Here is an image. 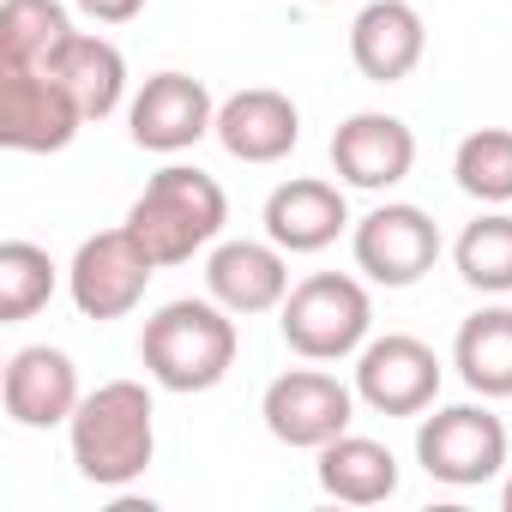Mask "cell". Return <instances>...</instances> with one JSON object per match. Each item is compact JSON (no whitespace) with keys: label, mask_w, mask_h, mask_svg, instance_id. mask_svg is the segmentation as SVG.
Segmentation results:
<instances>
[{"label":"cell","mask_w":512,"mask_h":512,"mask_svg":"<svg viewBox=\"0 0 512 512\" xmlns=\"http://www.w3.org/2000/svg\"><path fill=\"white\" fill-rule=\"evenodd\" d=\"M67 446L85 482L97 488H127L151 470L157 458V404L139 380H103L97 392L79 398L67 422Z\"/></svg>","instance_id":"obj_1"},{"label":"cell","mask_w":512,"mask_h":512,"mask_svg":"<svg viewBox=\"0 0 512 512\" xmlns=\"http://www.w3.org/2000/svg\"><path fill=\"white\" fill-rule=\"evenodd\" d=\"M235 314L211 296L163 302L139 332V362L163 392H211L235 368Z\"/></svg>","instance_id":"obj_2"},{"label":"cell","mask_w":512,"mask_h":512,"mask_svg":"<svg viewBox=\"0 0 512 512\" xmlns=\"http://www.w3.org/2000/svg\"><path fill=\"white\" fill-rule=\"evenodd\" d=\"M229 223V199L223 187L193 169V163H169L145 181V193L133 199L127 211V229L145 241V253L169 272V266H187L193 253H205Z\"/></svg>","instance_id":"obj_3"},{"label":"cell","mask_w":512,"mask_h":512,"mask_svg":"<svg viewBox=\"0 0 512 512\" xmlns=\"http://www.w3.org/2000/svg\"><path fill=\"white\" fill-rule=\"evenodd\" d=\"M278 332L302 362H344L374 338V302L362 290V278L350 272H314L302 278L284 308H278Z\"/></svg>","instance_id":"obj_4"},{"label":"cell","mask_w":512,"mask_h":512,"mask_svg":"<svg viewBox=\"0 0 512 512\" xmlns=\"http://www.w3.org/2000/svg\"><path fill=\"white\" fill-rule=\"evenodd\" d=\"M157 272L163 266L145 253V241L121 223V229H103V235L79 241L73 266H67V296H73L79 320H97V326L103 320H127L145 302V290H151Z\"/></svg>","instance_id":"obj_5"},{"label":"cell","mask_w":512,"mask_h":512,"mask_svg":"<svg viewBox=\"0 0 512 512\" xmlns=\"http://www.w3.org/2000/svg\"><path fill=\"white\" fill-rule=\"evenodd\" d=\"M416 464L446 488H482L506 470V422L488 404H446L434 416L422 410Z\"/></svg>","instance_id":"obj_6"},{"label":"cell","mask_w":512,"mask_h":512,"mask_svg":"<svg viewBox=\"0 0 512 512\" xmlns=\"http://www.w3.org/2000/svg\"><path fill=\"white\" fill-rule=\"evenodd\" d=\"M350 247H356V272H362L368 284L410 290V284H422V278L434 272V260H440V223H434L422 205L386 199V205H374L368 217H356Z\"/></svg>","instance_id":"obj_7"},{"label":"cell","mask_w":512,"mask_h":512,"mask_svg":"<svg viewBox=\"0 0 512 512\" xmlns=\"http://www.w3.org/2000/svg\"><path fill=\"white\" fill-rule=\"evenodd\" d=\"M356 386H344L338 374L326 368H290L266 386L260 398V416H266V434L278 446H296V452H320L326 440L350 434L356 422Z\"/></svg>","instance_id":"obj_8"},{"label":"cell","mask_w":512,"mask_h":512,"mask_svg":"<svg viewBox=\"0 0 512 512\" xmlns=\"http://www.w3.org/2000/svg\"><path fill=\"white\" fill-rule=\"evenodd\" d=\"M79 127L91 121L49 67H0V145L7 151L49 157V151H67Z\"/></svg>","instance_id":"obj_9"},{"label":"cell","mask_w":512,"mask_h":512,"mask_svg":"<svg viewBox=\"0 0 512 512\" xmlns=\"http://www.w3.org/2000/svg\"><path fill=\"white\" fill-rule=\"evenodd\" d=\"M356 398L374 416H422L440 398V356L410 332L368 338L356 350Z\"/></svg>","instance_id":"obj_10"},{"label":"cell","mask_w":512,"mask_h":512,"mask_svg":"<svg viewBox=\"0 0 512 512\" xmlns=\"http://www.w3.org/2000/svg\"><path fill=\"white\" fill-rule=\"evenodd\" d=\"M211 127H217V103H211L205 79H193V73H151L139 85V97L127 103L133 145L157 151V157H175V151L199 145Z\"/></svg>","instance_id":"obj_11"},{"label":"cell","mask_w":512,"mask_h":512,"mask_svg":"<svg viewBox=\"0 0 512 512\" xmlns=\"http://www.w3.org/2000/svg\"><path fill=\"white\" fill-rule=\"evenodd\" d=\"M205 296L223 302L235 320L247 314H272L290 296V253L266 241H217L205 260Z\"/></svg>","instance_id":"obj_12"},{"label":"cell","mask_w":512,"mask_h":512,"mask_svg":"<svg viewBox=\"0 0 512 512\" xmlns=\"http://www.w3.org/2000/svg\"><path fill=\"white\" fill-rule=\"evenodd\" d=\"M332 169H338L344 187L386 193V187H398L416 169V133L398 115H386V109H362V115L338 121V133H332Z\"/></svg>","instance_id":"obj_13"},{"label":"cell","mask_w":512,"mask_h":512,"mask_svg":"<svg viewBox=\"0 0 512 512\" xmlns=\"http://www.w3.org/2000/svg\"><path fill=\"white\" fill-rule=\"evenodd\" d=\"M79 368L67 350L55 344H25L7 356V374H0V404L19 428H61L79 410Z\"/></svg>","instance_id":"obj_14"},{"label":"cell","mask_w":512,"mask_h":512,"mask_svg":"<svg viewBox=\"0 0 512 512\" xmlns=\"http://www.w3.org/2000/svg\"><path fill=\"white\" fill-rule=\"evenodd\" d=\"M211 139L235 163H284L302 145V109L284 91H272V85H247V91L217 103Z\"/></svg>","instance_id":"obj_15"},{"label":"cell","mask_w":512,"mask_h":512,"mask_svg":"<svg viewBox=\"0 0 512 512\" xmlns=\"http://www.w3.org/2000/svg\"><path fill=\"white\" fill-rule=\"evenodd\" d=\"M428 55V25L410 0H368L350 25V61L368 85H404Z\"/></svg>","instance_id":"obj_16"},{"label":"cell","mask_w":512,"mask_h":512,"mask_svg":"<svg viewBox=\"0 0 512 512\" xmlns=\"http://www.w3.org/2000/svg\"><path fill=\"white\" fill-rule=\"evenodd\" d=\"M350 229V199L338 181L320 175H290L284 187H272L266 199V235L284 253H320Z\"/></svg>","instance_id":"obj_17"},{"label":"cell","mask_w":512,"mask_h":512,"mask_svg":"<svg viewBox=\"0 0 512 512\" xmlns=\"http://www.w3.org/2000/svg\"><path fill=\"white\" fill-rule=\"evenodd\" d=\"M320 488L344 506H380L398 494V458L386 440H368V434H338L320 446V464H314Z\"/></svg>","instance_id":"obj_18"},{"label":"cell","mask_w":512,"mask_h":512,"mask_svg":"<svg viewBox=\"0 0 512 512\" xmlns=\"http://www.w3.org/2000/svg\"><path fill=\"white\" fill-rule=\"evenodd\" d=\"M49 73L73 91L85 121H109L121 109V97H127V55L109 37H91V31H73L61 43V55L49 61Z\"/></svg>","instance_id":"obj_19"},{"label":"cell","mask_w":512,"mask_h":512,"mask_svg":"<svg viewBox=\"0 0 512 512\" xmlns=\"http://www.w3.org/2000/svg\"><path fill=\"white\" fill-rule=\"evenodd\" d=\"M452 368L476 398H512V308H476L452 338Z\"/></svg>","instance_id":"obj_20"},{"label":"cell","mask_w":512,"mask_h":512,"mask_svg":"<svg viewBox=\"0 0 512 512\" xmlns=\"http://www.w3.org/2000/svg\"><path fill=\"white\" fill-rule=\"evenodd\" d=\"M73 37V13L61 0H7L0 7V67H49Z\"/></svg>","instance_id":"obj_21"},{"label":"cell","mask_w":512,"mask_h":512,"mask_svg":"<svg viewBox=\"0 0 512 512\" xmlns=\"http://www.w3.org/2000/svg\"><path fill=\"white\" fill-rule=\"evenodd\" d=\"M452 266L470 290L482 296H512V211H482L476 223H464V235L452 241Z\"/></svg>","instance_id":"obj_22"},{"label":"cell","mask_w":512,"mask_h":512,"mask_svg":"<svg viewBox=\"0 0 512 512\" xmlns=\"http://www.w3.org/2000/svg\"><path fill=\"white\" fill-rule=\"evenodd\" d=\"M61 284V266L37 241H0V326H25L37 308H49Z\"/></svg>","instance_id":"obj_23"},{"label":"cell","mask_w":512,"mask_h":512,"mask_svg":"<svg viewBox=\"0 0 512 512\" xmlns=\"http://www.w3.org/2000/svg\"><path fill=\"white\" fill-rule=\"evenodd\" d=\"M452 181L476 205H512V127H476L452 151Z\"/></svg>","instance_id":"obj_24"},{"label":"cell","mask_w":512,"mask_h":512,"mask_svg":"<svg viewBox=\"0 0 512 512\" xmlns=\"http://www.w3.org/2000/svg\"><path fill=\"white\" fill-rule=\"evenodd\" d=\"M73 7L85 19H97V25H133L145 13V0H73Z\"/></svg>","instance_id":"obj_25"},{"label":"cell","mask_w":512,"mask_h":512,"mask_svg":"<svg viewBox=\"0 0 512 512\" xmlns=\"http://www.w3.org/2000/svg\"><path fill=\"white\" fill-rule=\"evenodd\" d=\"M500 506H506V512H512V476H506V488H500Z\"/></svg>","instance_id":"obj_26"},{"label":"cell","mask_w":512,"mask_h":512,"mask_svg":"<svg viewBox=\"0 0 512 512\" xmlns=\"http://www.w3.org/2000/svg\"><path fill=\"white\" fill-rule=\"evenodd\" d=\"M314 7H338V0H314Z\"/></svg>","instance_id":"obj_27"}]
</instances>
